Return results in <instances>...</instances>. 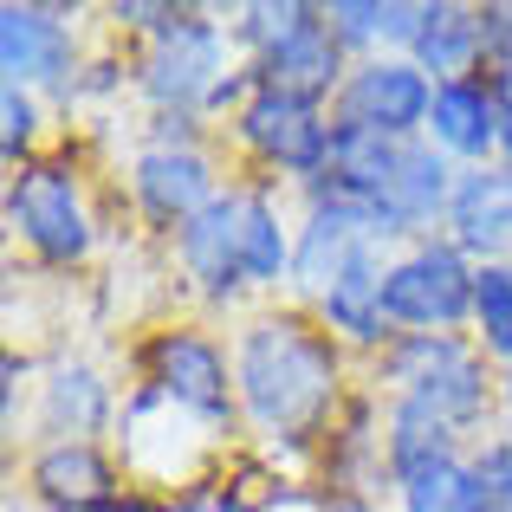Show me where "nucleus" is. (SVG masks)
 <instances>
[{
	"mask_svg": "<svg viewBox=\"0 0 512 512\" xmlns=\"http://www.w3.org/2000/svg\"><path fill=\"white\" fill-rule=\"evenodd\" d=\"M344 357L350 350L305 312L299 299L266 305L234 331V389L240 422L266 454H305L344 415Z\"/></svg>",
	"mask_w": 512,
	"mask_h": 512,
	"instance_id": "f257e3e1",
	"label": "nucleus"
},
{
	"mask_svg": "<svg viewBox=\"0 0 512 512\" xmlns=\"http://www.w3.org/2000/svg\"><path fill=\"white\" fill-rule=\"evenodd\" d=\"M376 396H409L435 415L441 428L474 448L487 441L480 428L500 422V376L480 357V344L467 331H402L383 357H370Z\"/></svg>",
	"mask_w": 512,
	"mask_h": 512,
	"instance_id": "f03ea898",
	"label": "nucleus"
},
{
	"mask_svg": "<svg viewBox=\"0 0 512 512\" xmlns=\"http://www.w3.org/2000/svg\"><path fill=\"white\" fill-rule=\"evenodd\" d=\"M227 26H234V46H240V59L253 65L260 85H279V91L331 104L338 85L350 78V52L338 46L325 7H312V0H253V7H240Z\"/></svg>",
	"mask_w": 512,
	"mask_h": 512,
	"instance_id": "7ed1b4c3",
	"label": "nucleus"
},
{
	"mask_svg": "<svg viewBox=\"0 0 512 512\" xmlns=\"http://www.w3.org/2000/svg\"><path fill=\"white\" fill-rule=\"evenodd\" d=\"M240 46H234V26L208 7H175L163 26L137 46V98L150 111H188V117H208L214 91L240 72Z\"/></svg>",
	"mask_w": 512,
	"mask_h": 512,
	"instance_id": "20e7f679",
	"label": "nucleus"
},
{
	"mask_svg": "<svg viewBox=\"0 0 512 512\" xmlns=\"http://www.w3.org/2000/svg\"><path fill=\"white\" fill-rule=\"evenodd\" d=\"M98 208H91V188L65 156H39V163L13 169L7 182V234L33 253L52 273H72L98 253Z\"/></svg>",
	"mask_w": 512,
	"mask_h": 512,
	"instance_id": "39448f33",
	"label": "nucleus"
},
{
	"mask_svg": "<svg viewBox=\"0 0 512 512\" xmlns=\"http://www.w3.org/2000/svg\"><path fill=\"white\" fill-rule=\"evenodd\" d=\"M143 389L169 402V409L195 415L208 435H227L240 422V389H234V344H221L208 325H156L137 350Z\"/></svg>",
	"mask_w": 512,
	"mask_h": 512,
	"instance_id": "423d86ee",
	"label": "nucleus"
},
{
	"mask_svg": "<svg viewBox=\"0 0 512 512\" xmlns=\"http://www.w3.org/2000/svg\"><path fill=\"white\" fill-rule=\"evenodd\" d=\"M240 156L266 169V182H286V188H318L331 169V137H338V117L331 104L299 98V91H279V85H253V98L227 117Z\"/></svg>",
	"mask_w": 512,
	"mask_h": 512,
	"instance_id": "0eeeda50",
	"label": "nucleus"
},
{
	"mask_svg": "<svg viewBox=\"0 0 512 512\" xmlns=\"http://www.w3.org/2000/svg\"><path fill=\"white\" fill-rule=\"evenodd\" d=\"M480 266L448 234H422L389 253L383 266V318L389 331H467L474 325Z\"/></svg>",
	"mask_w": 512,
	"mask_h": 512,
	"instance_id": "6e6552de",
	"label": "nucleus"
},
{
	"mask_svg": "<svg viewBox=\"0 0 512 512\" xmlns=\"http://www.w3.org/2000/svg\"><path fill=\"white\" fill-rule=\"evenodd\" d=\"M208 454H214V435L195 415L169 409V402L143 383L124 396V415H117V461H124V474H137L143 493L201 487Z\"/></svg>",
	"mask_w": 512,
	"mask_h": 512,
	"instance_id": "1a4fd4ad",
	"label": "nucleus"
},
{
	"mask_svg": "<svg viewBox=\"0 0 512 512\" xmlns=\"http://www.w3.org/2000/svg\"><path fill=\"white\" fill-rule=\"evenodd\" d=\"M169 266L182 273V292L201 305L247 299V182H227L195 221L169 234Z\"/></svg>",
	"mask_w": 512,
	"mask_h": 512,
	"instance_id": "9d476101",
	"label": "nucleus"
},
{
	"mask_svg": "<svg viewBox=\"0 0 512 512\" xmlns=\"http://www.w3.org/2000/svg\"><path fill=\"white\" fill-rule=\"evenodd\" d=\"M85 65H91L85 39H78V20L65 7H33V0H7L0 7V78L7 85L72 104Z\"/></svg>",
	"mask_w": 512,
	"mask_h": 512,
	"instance_id": "9b49d317",
	"label": "nucleus"
},
{
	"mask_svg": "<svg viewBox=\"0 0 512 512\" xmlns=\"http://www.w3.org/2000/svg\"><path fill=\"white\" fill-rule=\"evenodd\" d=\"M428 111H435V78L415 59H402V52L357 59L350 78L338 85V98H331V117H338V124L376 130V137H396V143L428 137Z\"/></svg>",
	"mask_w": 512,
	"mask_h": 512,
	"instance_id": "f8f14e48",
	"label": "nucleus"
},
{
	"mask_svg": "<svg viewBox=\"0 0 512 512\" xmlns=\"http://www.w3.org/2000/svg\"><path fill=\"white\" fill-rule=\"evenodd\" d=\"M383 247H396V240L376 227L370 208H357L344 195H305L299 247H292V299L312 305L331 279H344L363 253H383Z\"/></svg>",
	"mask_w": 512,
	"mask_h": 512,
	"instance_id": "ddd939ff",
	"label": "nucleus"
},
{
	"mask_svg": "<svg viewBox=\"0 0 512 512\" xmlns=\"http://www.w3.org/2000/svg\"><path fill=\"white\" fill-rule=\"evenodd\" d=\"M124 182H130V208H137L156 234H175V227L195 221V214L227 188L208 143H188V150H156V143H137Z\"/></svg>",
	"mask_w": 512,
	"mask_h": 512,
	"instance_id": "4468645a",
	"label": "nucleus"
},
{
	"mask_svg": "<svg viewBox=\"0 0 512 512\" xmlns=\"http://www.w3.org/2000/svg\"><path fill=\"white\" fill-rule=\"evenodd\" d=\"M454 182H461V169H454L428 137L402 143L396 175H389L383 195L370 201L376 227H383L396 247H409V240H422V234H441V221H448V201H454Z\"/></svg>",
	"mask_w": 512,
	"mask_h": 512,
	"instance_id": "2eb2a0df",
	"label": "nucleus"
},
{
	"mask_svg": "<svg viewBox=\"0 0 512 512\" xmlns=\"http://www.w3.org/2000/svg\"><path fill=\"white\" fill-rule=\"evenodd\" d=\"M39 396H33V422L46 428L52 441H98V435H117V383L98 370L91 357H52L39 370Z\"/></svg>",
	"mask_w": 512,
	"mask_h": 512,
	"instance_id": "dca6fc26",
	"label": "nucleus"
},
{
	"mask_svg": "<svg viewBox=\"0 0 512 512\" xmlns=\"http://www.w3.org/2000/svg\"><path fill=\"white\" fill-rule=\"evenodd\" d=\"M441 234L467 253L474 266H493V260H512V169L506 163H487V169H461L454 182V201H448V221Z\"/></svg>",
	"mask_w": 512,
	"mask_h": 512,
	"instance_id": "f3484780",
	"label": "nucleus"
},
{
	"mask_svg": "<svg viewBox=\"0 0 512 512\" xmlns=\"http://www.w3.org/2000/svg\"><path fill=\"white\" fill-rule=\"evenodd\" d=\"M500 91L487 78H461V85H435V111H428V143L448 156L454 169H487L500 163Z\"/></svg>",
	"mask_w": 512,
	"mask_h": 512,
	"instance_id": "a211bd4d",
	"label": "nucleus"
},
{
	"mask_svg": "<svg viewBox=\"0 0 512 512\" xmlns=\"http://www.w3.org/2000/svg\"><path fill=\"white\" fill-rule=\"evenodd\" d=\"M26 493L46 500V512H98L117 487V461L104 441H46L26 461Z\"/></svg>",
	"mask_w": 512,
	"mask_h": 512,
	"instance_id": "6ab92c4d",
	"label": "nucleus"
},
{
	"mask_svg": "<svg viewBox=\"0 0 512 512\" xmlns=\"http://www.w3.org/2000/svg\"><path fill=\"white\" fill-rule=\"evenodd\" d=\"M409 59L422 65L435 85L487 78V7H467V0H428Z\"/></svg>",
	"mask_w": 512,
	"mask_h": 512,
	"instance_id": "aec40b11",
	"label": "nucleus"
},
{
	"mask_svg": "<svg viewBox=\"0 0 512 512\" xmlns=\"http://www.w3.org/2000/svg\"><path fill=\"white\" fill-rule=\"evenodd\" d=\"M389 493H396V512H487L493 506V487L474 467V448H454V454L409 467V474L389 480Z\"/></svg>",
	"mask_w": 512,
	"mask_h": 512,
	"instance_id": "412c9836",
	"label": "nucleus"
},
{
	"mask_svg": "<svg viewBox=\"0 0 512 512\" xmlns=\"http://www.w3.org/2000/svg\"><path fill=\"white\" fill-rule=\"evenodd\" d=\"M422 7L428 0H331L325 20L338 33V46L357 59H383V52H402L409 59L415 33H422Z\"/></svg>",
	"mask_w": 512,
	"mask_h": 512,
	"instance_id": "4be33fe9",
	"label": "nucleus"
},
{
	"mask_svg": "<svg viewBox=\"0 0 512 512\" xmlns=\"http://www.w3.org/2000/svg\"><path fill=\"white\" fill-rule=\"evenodd\" d=\"M396 156H402V143H396V137H376V130L338 124V137H331V169H325V182L305 188V195H344V201H357V208H370V201L383 195V182L396 175Z\"/></svg>",
	"mask_w": 512,
	"mask_h": 512,
	"instance_id": "5701e85b",
	"label": "nucleus"
},
{
	"mask_svg": "<svg viewBox=\"0 0 512 512\" xmlns=\"http://www.w3.org/2000/svg\"><path fill=\"white\" fill-rule=\"evenodd\" d=\"M467 338L480 344V357H487L500 376L512 370V260L480 266V286H474V325H467Z\"/></svg>",
	"mask_w": 512,
	"mask_h": 512,
	"instance_id": "b1692460",
	"label": "nucleus"
},
{
	"mask_svg": "<svg viewBox=\"0 0 512 512\" xmlns=\"http://www.w3.org/2000/svg\"><path fill=\"white\" fill-rule=\"evenodd\" d=\"M0 156L13 169L46 156V104H39V91L7 85V78H0Z\"/></svg>",
	"mask_w": 512,
	"mask_h": 512,
	"instance_id": "393cba45",
	"label": "nucleus"
},
{
	"mask_svg": "<svg viewBox=\"0 0 512 512\" xmlns=\"http://www.w3.org/2000/svg\"><path fill=\"white\" fill-rule=\"evenodd\" d=\"M474 467L487 474V487H493V506L512 512V441L506 435H487V441H474Z\"/></svg>",
	"mask_w": 512,
	"mask_h": 512,
	"instance_id": "a878e982",
	"label": "nucleus"
},
{
	"mask_svg": "<svg viewBox=\"0 0 512 512\" xmlns=\"http://www.w3.org/2000/svg\"><path fill=\"white\" fill-rule=\"evenodd\" d=\"M169 13H175L169 0H111V7H104V20H111V33H130L143 46V39H150Z\"/></svg>",
	"mask_w": 512,
	"mask_h": 512,
	"instance_id": "bb28decb",
	"label": "nucleus"
},
{
	"mask_svg": "<svg viewBox=\"0 0 512 512\" xmlns=\"http://www.w3.org/2000/svg\"><path fill=\"white\" fill-rule=\"evenodd\" d=\"M98 512H188L182 500H169V493H143V487H124V493H111Z\"/></svg>",
	"mask_w": 512,
	"mask_h": 512,
	"instance_id": "cd10ccee",
	"label": "nucleus"
},
{
	"mask_svg": "<svg viewBox=\"0 0 512 512\" xmlns=\"http://www.w3.org/2000/svg\"><path fill=\"white\" fill-rule=\"evenodd\" d=\"M500 435L512 441V370L500 376Z\"/></svg>",
	"mask_w": 512,
	"mask_h": 512,
	"instance_id": "c85d7f7f",
	"label": "nucleus"
},
{
	"mask_svg": "<svg viewBox=\"0 0 512 512\" xmlns=\"http://www.w3.org/2000/svg\"><path fill=\"white\" fill-rule=\"evenodd\" d=\"M500 163L512 169V98H506V111H500Z\"/></svg>",
	"mask_w": 512,
	"mask_h": 512,
	"instance_id": "c756f323",
	"label": "nucleus"
},
{
	"mask_svg": "<svg viewBox=\"0 0 512 512\" xmlns=\"http://www.w3.org/2000/svg\"><path fill=\"white\" fill-rule=\"evenodd\" d=\"M506 20H512V0H506Z\"/></svg>",
	"mask_w": 512,
	"mask_h": 512,
	"instance_id": "7c9ffc66",
	"label": "nucleus"
},
{
	"mask_svg": "<svg viewBox=\"0 0 512 512\" xmlns=\"http://www.w3.org/2000/svg\"><path fill=\"white\" fill-rule=\"evenodd\" d=\"M487 512H500V506H487Z\"/></svg>",
	"mask_w": 512,
	"mask_h": 512,
	"instance_id": "2f4dec72",
	"label": "nucleus"
}]
</instances>
